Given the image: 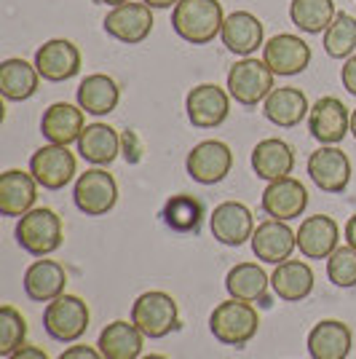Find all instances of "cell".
Masks as SVG:
<instances>
[{"mask_svg": "<svg viewBox=\"0 0 356 359\" xmlns=\"http://www.w3.org/2000/svg\"><path fill=\"white\" fill-rule=\"evenodd\" d=\"M78 153L94 166L113 164L121 153V135L107 123H89L78 140Z\"/></svg>", "mask_w": 356, "mask_h": 359, "instance_id": "cell-32", "label": "cell"}, {"mask_svg": "<svg viewBox=\"0 0 356 359\" xmlns=\"http://www.w3.org/2000/svg\"><path fill=\"white\" fill-rule=\"evenodd\" d=\"M324 51L332 60H348L356 54V16L338 11L324 32Z\"/></svg>", "mask_w": 356, "mask_h": 359, "instance_id": "cell-35", "label": "cell"}, {"mask_svg": "<svg viewBox=\"0 0 356 359\" xmlns=\"http://www.w3.org/2000/svg\"><path fill=\"white\" fill-rule=\"evenodd\" d=\"M41 86V73L30 62L11 57V60L0 62V94L8 102H25L38 94Z\"/></svg>", "mask_w": 356, "mask_h": 359, "instance_id": "cell-29", "label": "cell"}, {"mask_svg": "<svg viewBox=\"0 0 356 359\" xmlns=\"http://www.w3.org/2000/svg\"><path fill=\"white\" fill-rule=\"evenodd\" d=\"M209 330L214 335V341L223 346H247L260 330V316L257 309L247 300L228 298L214 306V311L209 316Z\"/></svg>", "mask_w": 356, "mask_h": 359, "instance_id": "cell-2", "label": "cell"}, {"mask_svg": "<svg viewBox=\"0 0 356 359\" xmlns=\"http://www.w3.org/2000/svg\"><path fill=\"white\" fill-rule=\"evenodd\" d=\"M6 359H48V354H46L41 346H22L19 351H14L11 357Z\"/></svg>", "mask_w": 356, "mask_h": 359, "instance_id": "cell-41", "label": "cell"}, {"mask_svg": "<svg viewBox=\"0 0 356 359\" xmlns=\"http://www.w3.org/2000/svg\"><path fill=\"white\" fill-rule=\"evenodd\" d=\"M27 338V322L25 316L16 311L14 306H3L0 309V354L11 357L25 346Z\"/></svg>", "mask_w": 356, "mask_h": 359, "instance_id": "cell-36", "label": "cell"}, {"mask_svg": "<svg viewBox=\"0 0 356 359\" xmlns=\"http://www.w3.org/2000/svg\"><path fill=\"white\" fill-rule=\"evenodd\" d=\"M263 22L257 19L249 11H233V14L225 16V25H223V38L225 48L236 57H252L254 51L260 48L263 43Z\"/></svg>", "mask_w": 356, "mask_h": 359, "instance_id": "cell-24", "label": "cell"}, {"mask_svg": "<svg viewBox=\"0 0 356 359\" xmlns=\"http://www.w3.org/2000/svg\"><path fill=\"white\" fill-rule=\"evenodd\" d=\"M260 207H263L268 217L289 223V220H295V217H300L306 212V207H308V191L295 177L273 180V182H268L266 191H263Z\"/></svg>", "mask_w": 356, "mask_h": 359, "instance_id": "cell-16", "label": "cell"}, {"mask_svg": "<svg viewBox=\"0 0 356 359\" xmlns=\"http://www.w3.org/2000/svg\"><path fill=\"white\" fill-rule=\"evenodd\" d=\"M354 332L341 319H322L308 332V354L311 359H345L351 354Z\"/></svg>", "mask_w": 356, "mask_h": 359, "instance_id": "cell-23", "label": "cell"}, {"mask_svg": "<svg viewBox=\"0 0 356 359\" xmlns=\"http://www.w3.org/2000/svg\"><path fill=\"white\" fill-rule=\"evenodd\" d=\"M142 3H148L150 8H174L179 0H142Z\"/></svg>", "mask_w": 356, "mask_h": 359, "instance_id": "cell-43", "label": "cell"}, {"mask_svg": "<svg viewBox=\"0 0 356 359\" xmlns=\"http://www.w3.org/2000/svg\"><path fill=\"white\" fill-rule=\"evenodd\" d=\"M16 241L25 252L35 257H48L57 252L64 241V225L62 217L48 207H35L16 223Z\"/></svg>", "mask_w": 356, "mask_h": 359, "instance_id": "cell-3", "label": "cell"}, {"mask_svg": "<svg viewBox=\"0 0 356 359\" xmlns=\"http://www.w3.org/2000/svg\"><path fill=\"white\" fill-rule=\"evenodd\" d=\"M153 8L148 3H123V6H116L110 8L107 16H104L102 27L110 38H116L126 46H137L142 43L153 32Z\"/></svg>", "mask_w": 356, "mask_h": 359, "instance_id": "cell-9", "label": "cell"}, {"mask_svg": "<svg viewBox=\"0 0 356 359\" xmlns=\"http://www.w3.org/2000/svg\"><path fill=\"white\" fill-rule=\"evenodd\" d=\"M121 153L129 164H137L142 158V142H139L137 132H123L121 135Z\"/></svg>", "mask_w": 356, "mask_h": 359, "instance_id": "cell-38", "label": "cell"}, {"mask_svg": "<svg viewBox=\"0 0 356 359\" xmlns=\"http://www.w3.org/2000/svg\"><path fill=\"white\" fill-rule=\"evenodd\" d=\"M273 78H276V73L263 60L241 57L228 70V86L225 89L231 94V100H236L238 105L257 107L260 102H266L271 91L276 89Z\"/></svg>", "mask_w": 356, "mask_h": 359, "instance_id": "cell-4", "label": "cell"}, {"mask_svg": "<svg viewBox=\"0 0 356 359\" xmlns=\"http://www.w3.org/2000/svg\"><path fill=\"white\" fill-rule=\"evenodd\" d=\"M86 129V110L70 102H54L43 110L41 132L51 145H73Z\"/></svg>", "mask_w": 356, "mask_h": 359, "instance_id": "cell-20", "label": "cell"}, {"mask_svg": "<svg viewBox=\"0 0 356 359\" xmlns=\"http://www.w3.org/2000/svg\"><path fill=\"white\" fill-rule=\"evenodd\" d=\"M327 276H329L332 285L341 287V290L356 287V250L351 244L338 247L327 257Z\"/></svg>", "mask_w": 356, "mask_h": 359, "instance_id": "cell-37", "label": "cell"}, {"mask_svg": "<svg viewBox=\"0 0 356 359\" xmlns=\"http://www.w3.org/2000/svg\"><path fill=\"white\" fill-rule=\"evenodd\" d=\"M351 135L356 137V107L351 110Z\"/></svg>", "mask_w": 356, "mask_h": 359, "instance_id": "cell-45", "label": "cell"}, {"mask_svg": "<svg viewBox=\"0 0 356 359\" xmlns=\"http://www.w3.org/2000/svg\"><path fill=\"white\" fill-rule=\"evenodd\" d=\"M338 8L335 0H292L289 3V19L300 32L322 35L335 22Z\"/></svg>", "mask_w": 356, "mask_h": 359, "instance_id": "cell-33", "label": "cell"}, {"mask_svg": "<svg viewBox=\"0 0 356 359\" xmlns=\"http://www.w3.org/2000/svg\"><path fill=\"white\" fill-rule=\"evenodd\" d=\"M60 359H104V357H102V351L94 348V346L75 344V346H67L60 354Z\"/></svg>", "mask_w": 356, "mask_h": 359, "instance_id": "cell-39", "label": "cell"}, {"mask_svg": "<svg viewBox=\"0 0 356 359\" xmlns=\"http://www.w3.org/2000/svg\"><path fill=\"white\" fill-rule=\"evenodd\" d=\"M161 217L174 233H198L204 220V204L191 194H177L163 204Z\"/></svg>", "mask_w": 356, "mask_h": 359, "instance_id": "cell-34", "label": "cell"}, {"mask_svg": "<svg viewBox=\"0 0 356 359\" xmlns=\"http://www.w3.org/2000/svg\"><path fill=\"white\" fill-rule=\"evenodd\" d=\"M81 48L67 38H51L35 51V67L43 81L62 83L81 73Z\"/></svg>", "mask_w": 356, "mask_h": 359, "instance_id": "cell-13", "label": "cell"}, {"mask_svg": "<svg viewBox=\"0 0 356 359\" xmlns=\"http://www.w3.org/2000/svg\"><path fill=\"white\" fill-rule=\"evenodd\" d=\"M252 252L257 260L279 266L284 260H289L297 247V231H292L284 220L268 217L254 228L252 233Z\"/></svg>", "mask_w": 356, "mask_h": 359, "instance_id": "cell-18", "label": "cell"}, {"mask_svg": "<svg viewBox=\"0 0 356 359\" xmlns=\"http://www.w3.org/2000/svg\"><path fill=\"white\" fill-rule=\"evenodd\" d=\"M268 287L271 276L257 263H236L225 276L228 295L247 303H268Z\"/></svg>", "mask_w": 356, "mask_h": 359, "instance_id": "cell-31", "label": "cell"}, {"mask_svg": "<svg viewBox=\"0 0 356 359\" xmlns=\"http://www.w3.org/2000/svg\"><path fill=\"white\" fill-rule=\"evenodd\" d=\"M345 241L356 250V215H351L348 223H345Z\"/></svg>", "mask_w": 356, "mask_h": 359, "instance_id": "cell-42", "label": "cell"}, {"mask_svg": "<svg viewBox=\"0 0 356 359\" xmlns=\"http://www.w3.org/2000/svg\"><path fill=\"white\" fill-rule=\"evenodd\" d=\"M94 3H102V6H110V8H116V6H123V3H132V0H94Z\"/></svg>", "mask_w": 356, "mask_h": 359, "instance_id": "cell-44", "label": "cell"}, {"mask_svg": "<svg viewBox=\"0 0 356 359\" xmlns=\"http://www.w3.org/2000/svg\"><path fill=\"white\" fill-rule=\"evenodd\" d=\"M263 113L273 126L292 129L303 118H308L311 105H308V97L297 86H279L268 94V100L263 102Z\"/></svg>", "mask_w": 356, "mask_h": 359, "instance_id": "cell-26", "label": "cell"}, {"mask_svg": "<svg viewBox=\"0 0 356 359\" xmlns=\"http://www.w3.org/2000/svg\"><path fill=\"white\" fill-rule=\"evenodd\" d=\"M341 247V225L329 215H311L297 228V250L308 260H327Z\"/></svg>", "mask_w": 356, "mask_h": 359, "instance_id": "cell-19", "label": "cell"}, {"mask_svg": "<svg viewBox=\"0 0 356 359\" xmlns=\"http://www.w3.org/2000/svg\"><path fill=\"white\" fill-rule=\"evenodd\" d=\"M78 161L64 145H43L30 156V172L46 191H62L75 177Z\"/></svg>", "mask_w": 356, "mask_h": 359, "instance_id": "cell-10", "label": "cell"}, {"mask_svg": "<svg viewBox=\"0 0 356 359\" xmlns=\"http://www.w3.org/2000/svg\"><path fill=\"white\" fill-rule=\"evenodd\" d=\"M209 228H212V236L220 244H225V247H241V244L252 241V233L257 225H254L252 210L247 204H241V201H223L209 215Z\"/></svg>", "mask_w": 356, "mask_h": 359, "instance_id": "cell-12", "label": "cell"}, {"mask_svg": "<svg viewBox=\"0 0 356 359\" xmlns=\"http://www.w3.org/2000/svg\"><path fill=\"white\" fill-rule=\"evenodd\" d=\"M225 25L220 0H179L172 8V27L182 41L193 46L212 43Z\"/></svg>", "mask_w": 356, "mask_h": 359, "instance_id": "cell-1", "label": "cell"}, {"mask_svg": "<svg viewBox=\"0 0 356 359\" xmlns=\"http://www.w3.org/2000/svg\"><path fill=\"white\" fill-rule=\"evenodd\" d=\"M142 341H145V335L139 332L134 322L116 319L100 332L97 348L102 351L104 359H139Z\"/></svg>", "mask_w": 356, "mask_h": 359, "instance_id": "cell-30", "label": "cell"}, {"mask_svg": "<svg viewBox=\"0 0 356 359\" xmlns=\"http://www.w3.org/2000/svg\"><path fill=\"white\" fill-rule=\"evenodd\" d=\"M308 132L322 145H338L351 132V110L338 97H322L311 105Z\"/></svg>", "mask_w": 356, "mask_h": 359, "instance_id": "cell-15", "label": "cell"}, {"mask_svg": "<svg viewBox=\"0 0 356 359\" xmlns=\"http://www.w3.org/2000/svg\"><path fill=\"white\" fill-rule=\"evenodd\" d=\"M185 110L196 129H214L231 116V94L217 83H198L188 91Z\"/></svg>", "mask_w": 356, "mask_h": 359, "instance_id": "cell-11", "label": "cell"}, {"mask_svg": "<svg viewBox=\"0 0 356 359\" xmlns=\"http://www.w3.org/2000/svg\"><path fill=\"white\" fill-rule=\"evenodd\" d=\"M308 177L324 194H343L351 182V161L341 148L322 145L308 156Z\"/></svg>", "mask_w": 356, "mask_h": 359, "instance_id": "cell-14", "label": "cell"}, {"mask_svg": "<svg viewBox=\"0 0 356 359\" xmlns=\"http://www.w3.org/2000/svg\"><path fill=\"white\" fill-rule=\"evenodd\" d=\"M252 169L260 180H282L289 177L295 169V150L289 142H284L279 137H268L260 140L252 150Z\"/></svg>", "mask_w": 356, "mask_h": 359, "instance_id": "cell-25", "label": "cell"}, {"mask_svg": "<svg viewBox=\"0 0 356 359\" xmlns=\"http://www.w3.org/2000/svg\"><path fill=\"white\" fill-rule=\"evenodd\" d=\"M188 175L201 185H217L223 182L233 169V150L220 140H204L193 145L185 158Z\"/></svg>", "mask_w": 356, "mask_h": 359, "instance_id": "cell-8", "label": "cell"}, {"mask_svg": "<svg viewBox=\"0 0 356 359\" xmlns=\"http://www.w3.org/2000/svg\"><path fill=\"white\" fill-rule=\"evenodd\" d=\"M271 287L284 303H300L313 292V271L303 260H284L271 273Z\"/></svg>", "mask_w": 356, "mask_h": 359, "instance_id": "cell-28", "label": "cell"}, {"mask_svg": "<svg viewBox=\"0 0 356 359\" xmlns=\"http://www.w3.org/2000/svg\"><path fill=\"white\" fill-rule=\"evenodd\" d=\"M38 180L32 177V172L22 169H8L0 175V212L6 217H22L30 210H35V198H38Z\"/></svg>", "mask_w": 356, "mask_h": 359, "instance_id": "cell-21", "label": "cell"}, {"mask_svg": "<svg viewBox=\"0 0 356 359\" xmlns=\"http://www.w3.org/2000/svg\"><path fill=\"white\" fill-rule=\"evenodd\" d=\"M132 322L150 341L166 338L169 332H174L179 327L177 300L161 290L142 292L132 306Z\"/></svg>", "mask_w": 356, "mask_h": 359, "instance_id": "cell-5", "label": "cell"}, {"mask_svg": "<svg viewBox=\"0 0 356 359\" xmlns=\"http://www.w3.org/2000/svg\"><path fill=\"white\" fill-rule=\"evenodd\" d=\"M263 62L276 75H300L311 65V46L300 35L279 32L263 46Z\"/></svg>", "mask_w": 356, "mask_h": 359, "instance_id": "cell-17", "label": "cell"}, {"mask_svg": "<svg viewBox=\"0 0 356 359\" xmlns=\"http://www.w3.org/2000/svg\"><path fill=\"white\" fill-rule=\"evenodd\" d=\"M341 81H343V89L356 97V54L345 60V65H343L341 70Z\"/></svg>", "mask_w": 356, "mask_h": 359, "instance_id": "cell-40", "label": "cell"}, {"mask_svg": "<svg viewBox=\"0 0 356 359\" xmlns=\"http://www.w3.org/2000/svg\"><path fill=\"white\" fill-rule=\"evenodd\" d=\"M25 295L35 303H51L54 298L64 295V287H67V271L57 260H48L41 257L35 260L32 266H27L25 271Z\"/></svg>", "mask_w": 356, "mask_h": 359, "instance_id": "cell-22", "label": "cell"}, {"mask_svg": "<svg viewBox=\"0 0 356 359\" xmlns=\"http://www.w3.org/2000/svg\"><path fill=\"white\" fill-rule=\"evenodd\" d=\"M91 322L86 300L78 295H60L51 303H46L43 330L60 344H75L86 335Z\"/></svg>", "mask_w": 356, "mask_h": 359, "instance_id": "cell-6", "label": "cell"}, {"mask_svg": "<svg viewBox=\"0 0 356 359\" xmlns=\"http://www.w3.org/2000/svg\"><path fill=\"white\" fill-rule=\"evenodd\" d=\"M75 100H78V105L83 107L89 116L102 118V116H110L118 107L121 89L110 75L91 73L81 81V86L75 91Z\"/></svg>", "mask_w": 356, "mask_h": 359, "instance_id": "cell-27", "label": "cell"}, {"mask_svg": "<svg viewBox=\"0 0 356 359\" xmlns=\"http://www.w3.org/2000/svg\"><path fill=\"white\" fill-rule=\"evenodd\" d=\"M139 359H166L163 354H148V357H139Z\"/></svg>", "mask_w": 356, "mask_h": 359, "instance_id": "cell-46", "label": "cell"}, {"mask_svg": "<svg viewBox=\"0 0 356 359\" xmlns=\"http://www.w3.org/2000/svg\"><path fill=\"white\" fill-rule=\"evenodd\" d=\"M73 201L86 217H102L118 204V182L102 166L86 169L75 180Z\"/></svg>", "mask_w": 356, "mask_h": 359, "instance_id": "cell-7", "label": "cell"}]
</instances>
